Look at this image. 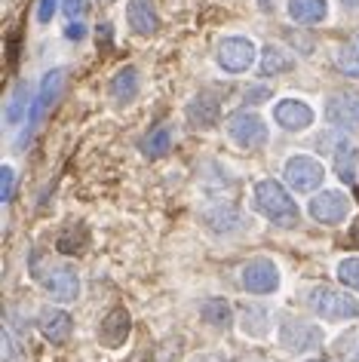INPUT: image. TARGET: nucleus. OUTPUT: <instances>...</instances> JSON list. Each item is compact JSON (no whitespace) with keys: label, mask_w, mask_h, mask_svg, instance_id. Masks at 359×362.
I'll return each mask as SVG.
<instances>
[{"label":"nucleus","mask_w":359,"mask_h":362,"mask_svg":"<svg viewBox=\"0 0 359 362\" xmlns=\"http://www.w3.org/2000/svg\"><path fill=\"white\" fill-rule=\"evenodd\" d=\"M228 135L240 148L255 151L267 141V123L255 111H237V114H230V120H228Z\"/></svg>","instance_id":"nucleus-5"},{"label":"nucleus","mask_w":359,"mask_h":362,"mask_svg":"<svg viewBox=\"0 0 359 362\" xmlns=\"http://www.w3.org/2000/svg\"><path fill=\"white\" fill-rule=\"evenodd\" d=\"M341 4H344L347 10H356L359 13V0H341Z\"/></svg>","instance_id":"nucleus-31"},{"label":"nucleus","mask_w":359,"mask_h":362,"mask_svg":"<svg viewBox=\"0 0 359 362\" xmlns=\"http://www.w3.org/2000/svg\"><path fill=\"white\" fill-rule=\"evenodd\" d=\"M243 288L252 295H273L280 288V270L271 258H255L243 267Z\"/></svg>","instance_id":"nucleus-8"},{"label":"nucleus","mask_w":359,"mask_h":362,"mask_svg":"<svg viewBox=\"0 0 359 362\" xmlns=\"http://www.w3.org/2000/svg\"><path fill=\"white\" fill-rule=\"evenodd\" d=\"M169 148H172V126H157V129L148 132V139L141 141V151H145V157H151V160L163 157Z\"/></svg>","instance_id":"nucleus-21"},{"label":"nucleus","mask_w":359,"mask_h":362,"mask_svg":"<svg viewBox=\"0 0 359 362\" xmlns=\"http://www.w3.org/2000/svg\"><path fill=\"white\" fill-rule=\"evenodd\" d=\"M200 316H203V322L212 325V329H228L230 320H233V310L224 298H209V301H203Z\"/></svg>","instance_id":"nucleus-20"},{"label":"nucleus","mask_w":359,"mask_h":362,"mask_svg":"<svg viewBox=\"0 0 359 362\" xmlns=\"http://www.w3.org/2000/svg\"><path fill=\"white\" fill-rule=\"evenodd\" d=\"M350 206L353 203H350V197L344 191H319L307 203V212L319 224H341L350 215Z\"/></svg>","instance_id":"nucleus-7"},{"label":"nucleus","mask_w":359,"mask_h":362,"mask_svg":"<svg viewBox=\"0 0 359 362\" xmlns=\"http://www.w3.org/2000/svg\"><path fill=\"white\" fill-rule=\"evenodd\" d=\"M61 10H65V16L71 22H77L80 16L86 13V4H83V0H61Z\"/></svg>","instance_id":"nucleus-28"},{"label":"nucleus","mask_w":359,"mask_h":362,"mask_svg":"<svg viewBox=\"0 0 359 362\" xmlns=\"http://www.w3.org/2000/svg\"><path fill=\"white\" fill-rule=\"evenodd\" d=\"M37 279L47 292L56 298V301H74L77 292H80V276L71 264H59V267H49V270H37Z\"/></svg>","instance_id":"nucleus-9"},{"label":"nucleus","mask_w":359,"mask_h":362,"mask_svg":"<svg viewBox=\"0 0 359 362\" xmlns=\"http://www.w3.org/2000/svg\"><path fill=\"white\" fill-rule=\"evenodd\" d=\"M65 37H68V40H83V37H86L83 22H80V19H77V22H71L68 28H65Z\"/></svg>","instance_id":"nucleus-30"},{"label":"nucleus","mask_w":359,"mask_h":362,"mask_svg":"<svg viewBox=\"0 0 359 362\" xmlns=\"http://www.w3.org/2000/svg\"><path fill=\"white\" fill-rule=\"evenodd\" d=\"M356 163H359L356 144L347 141V139H338V144H335V172L344 181H353L356 178Z\"/></svg>","instance_id":"nucleus-19"},{"label":"nucleus","mask_w":359,"mask_h":362,"mask_svg":"<svg viewBox=\"0 0 359 362\" xmlns=\"http://www.w3.org/2000/svg\"><path fill=\"white\" fill-rule=\"evenodd\" d=\"M292 68V56L280 47H264V56H261V74L273 77V74H283V71Z\"/></svg>","instance_id":"nucleus-22"},{"label":"nucleus","mask_w":359,"mask_h":362,"mask_svg":"<svg viewBox=\"0 0 359 362\" xmlns=\"http://www.w3.org/2000/svg\"><path fill=\"white\" fill-rule=\"evenodd\" d=\"M13 191H16V172L13 166L6 163V166H0V203H13Z\"/></svg>","instance_id":"nucleus-25"},{"label":"nucleus","mask_w":359,"mask_h":362,"mask_svg":"<svg viewBox=\"0 0 359 362\" xmlns=\"http://www.w3.org/2000/svg\"><path fill=\"white\" fill-rule=\"evenodd\" d=\"M310 362H326V359H310Z\"/></svg>","instance_id":"nucleus-33"},{"label":"nucleus","mask_w":359,"mask_h":362,"mask_svg":"<svg viewBox=\"0 0 359 362\" xmlns=\"http://www.w3.org/2000/svg\"><path fill=\"white\" fill-rule=\"evenodd\" d=\"M126 22H129L132 31L141 34V37H151V34H157V28H160V16H157L151 0H129Z\"/></svg>","instance_id":"nucleus-14"},{"label":"nucleus","mask_w":359,"mask_h":362,"mask_svg":"<svg viewBox=\"0 0 359 362\" xmlns=\"http://www.w3.org/2000/svg\"><path fill=\"white\" fill-rule=\"evenodd\" d=\"M326 120L344 132L359 129V95H331L326 102Z\"/></svg>","instance_id":"nucleus-12"},{"label":"nucleus","mask_w":359,"mask_h":362,"mask_svg":"<svg viewBox=\"0 0 359 362\" xmlns=\"http://www.w3.org/2000/svg\"><path fill=\"white\" fill-rule=\"evenodd\" d=\"M280 344L286 350H292V353H307V350H313V347H319L322 344V332L317 329V325L289 320V322H283V329H280Z\"/></svg>","instance_id":"nucleus-11"},{"label":"nucleus","mask_w":359,"mask_h":362,"mask_svg":"<svg viewBox=\"0 0 359 362\" xmlns=\"http://www.w3.org/2000/svg\"><path fill=\"white\" fill-rule=\"evenodd\" d=\"M264 310H258V313H252V310H243V332H249L252 338H261L264 334Z\"/></svg>","instance_id":"nucleus-26"},{"label":"nucleus","mask_w":359,"mask_h":362,"mask_svg":"<svg viewBox=\"0 0 359 362\" xmlns=\"http://www.w3.org/2000/svg\"><path fill=\"white\" fill-rule=\"evenodd\" d=\"M65 68H52L43 74L40 80V89H37V98H34V105H31V114H28V135L37 129L40 120L49 114V107L56 105V98L61 95V89H65Z\"/></svg>","instance_id":"nucleus-6"},{"label":"nucleus","mask_w":359,"mask_h":362,"mask_svg":"<svg viewBox=\"0 0 359 362\" xmlns=\"http://www.w3.org/2000/svg\"><path fill=\"white\" fill-rule=\"evenodd\" d=\"M71 329H74V320L65 310H47L40 316V332L52 344H65L71 338Z\"/></svg>","instance_id":"nucleus-16"},{"label":"nucleus","mask_w":359,"mask_h":362,"mask_svg":"<svg viewBox=\"0 0 359 362\" xmlns=\"http://www.w3.org/2000/svg\"><path fill=\"white\" fill-rule=\"evenodd\" d=\"M350 52H353V56L359 59V34H356V37H353V47H350Z\"/></svg>","instance_id":"nucleus-32"},{"label":"nucleus","mask_w":359,"mask_h":362,"mask_svg":"<svg viewBox=\"0 0 359 362\" xmlns=\"http://www.w3.org/2000/svg\"><path fill=\"white\" fill-rule=\"evenodd\" d=\"M273 120L289 132H304L313 126V107L301 98H280L273 107Z\"/></svg>","instance_id":"nucleus-10"},{"label":"nucleus","mask_w":359,"mask_h":362,"mask_svg":"<svg viewBox=\"0 0 359 362\" xmlns=\"http://www.w3.org/2000/svg\"><path fill=\"white\" fill-rule=\"evenodd\" d=\"M307 304L310 310L322 316L329 322H347V320H356L359 316V301L347 292H338V288H329V286H317L310 288L307 295Z\"/></svg>","instance_id":"nucleus-2"},{"label":"nucleus","mask_w":359,"mask_h":362,"mask_svg":"<svg viewBox=\"0 0 359 362\" xmlns=\"http://www.w3.org/2000/svg\"><path fill=\"white\" fill-rule=\"evenodd\" d=\"M187 117H191L194 126H203V129H209V126H215V120H218V98L212 95H196L191 105H187Z\"/></svg>","instance_id":"nucleus-18"},{"label":"nucleus","mask_w":359,"mask_h":362,"mask_svg":"<svg viewBox=\"0 0 359 362\" xmlns=\"http://www.w3.org/2000/svg\"><path fill=\"white\" fill-rule=\"evenodd\" d=\"M338 279L347 288L359 292V258H344V261H341V264H338Z\"/></svg>","instance_id":"nucleus-24"},{"label":"nucleus","mask_w":359,"mask_h":362,"mask_svg":"<svg viewBox=\"0 0 359 362\" xmlns=\"http://www.w3.org/2000/svg\"><path fill=\"white\" fill-rule=\"evenodd\" d=\"M139 89H141V80H139V71L132 65H123L111 77V83H107V93H111V98L117 105H129L132 98L139 95Z\"/></svg>","instance_id":"nucleus-15"},{"label":"nucleus","mask_w":359,"mask_h":362,"mask_svg":"<svg viewBox=\"0 0 359 362\" xmlns=\"http://www.w3.org/2000/svg\"><path fill=\"white\" fill-rule=\"evenodd\" d=\"M129 325H132L129 313L123 307H114V310H107L102 325H98V341L107 344V347H120L129 338Z\"/></svg>","instance_id":"nucleus-13"},{"label":"nucleus","mask_w":359,"mask_h":362,"mask_svg":"<svg viewBox=\"0 0 359 362\" xmlns=\"http://www.w3.org/2000/svg\"><path fill=\"white\" fill-rule=\"evenodd\" d=\"M252 197H255V209L261 212L267 221L280 224V228H295V224H298V206H295L292 194L286 191L280 181L261 178L255 185Z\"/></svg>","instance_id":"nucleus-1"},{"label":"nucleus","mask_w":359,"mask_h":362,"mask_svg":"<svg viewBox=\"0 0 359 362\" xmlns=\"http://www.w3.org/2000/svg\"><path fill=\"white\" fill-rule=\"evenodd\" d=\"M25 107H28V86L19 83L16 86V93L10 95V105H6V123H19L25 117Z\"/></svg>","instance_id":"nucleus-23"},{"label":"nucleus","mask_w":359,"mask_h":362,"mask_svg":"<svg viewBox=\"0 0 359 362\" xmlns=\"http://www.w3.org/2000/svg\"><path fill=\"white\" fill-rule=\"evenodd\" d=\"M255 59H258V49L249 37H224L218 43V49H215V62L228 74H246L255 65Z\"/></svg>","instance_id":"nucleus-4"},{"label":"nucleus","mask_w":359,"mask_h":362,"mask_svg":"<svg viewBox=\"0 0 359 362\" xmlns=\"http://www.w3.org/2000/svg\"><path fill=\"white\" fill-rule=\"evenodd\" d=\"M329 16V0H289V19L298 25H317Z\"/></svg>","instance_id":"nucleus-17"},{"label":"nucleus","mask_w":359,"mask_h":362,"mask_svg":"<svg viewBox=\"0 0 359 362\" xmlns=\"http://www.w3.org/2000/svg\"><path fill=\"white\" fill-rule=\"evenodd\" d=\"M102 4H111V0H102Z\"/></svg>","instance_id":"nucleus-34"},{"label":"nucleus","mask_w":359,"mask_h":362,"mask_svg":"<svg viewBox=\"0 0 359 362\" xmlns=\"http://www.w3.org/2000/svg\"><path fill=\"white\" fill-rule=\"evenodd\" d=\"M341 350H347V359L350 362H359V332L350 334L347 341H341Z\"/></svg>","instance_id":"nucleus-29"},{"label":"nucleus","mask_w":359,"mask_h":362,"mask_svg":"<svg viewBox=\"0 0 359 362\" xmlns=\"http://www.w3.org/2000/svg\"><path fill=\"white\" fill-rule=\"evenodd\" d=\"M56 10H59V0H40V4H37V22L49 25L52 16H56Z\"/></svg>","instance_id":"nucleus-27"},{"label":"nucleus","mask_w":359,"mask_h":362,"mask_svg":"<svg viewBox=\"0 0 359 362\" xmlns=\"http://www.w3.org/2000/svg\"><path fill=\"white\" fill-rule=\"evenodd\" d=\"M283 175H286V181H289V187L295 194H310L322 185L326 169H322V163L317 157H310V153H295V157L286 160Z\"/></svg>","instance_id":"nucleus-3"}]
</instances>
